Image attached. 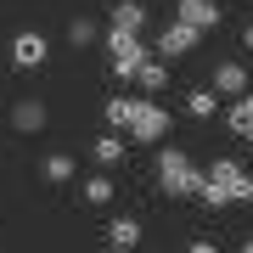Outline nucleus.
Here are the masks:
<instances>
[{
    "label": "nucleus",
    "instance_id": "obj_1",
    "mask_svg": "<svg viewBox=\"0 0 253 253\" xmlns=\"http://www.w3.org/2000/svg\"><path fill=\"white\" fill-rule=\"evenodd\" d=\"M197 197L208 208H225V203H253V174L242 169V163H231V158H219L214 169H203V191Z\"/></svg>",
    "mask_w": 253,
    "mask_h": 253
},
{
    "label": "nucleus",
    "instance_id": "obj_2",
    "mask_svg": "<svg viewBox=\"0 0 253 253\" xmlns=\"http://www.w3.org/2000/svg\"><path fill=\"white\" fill-rule=\"evenodd\" d=\"M158 180H163L169 197H197V191H203V169H197L186 152L163 146V152H158Z\"/></svg>",
    "mask_w": 253,
    "mask_h": 253
},
{
    "label": "nucleus",
    "instance_id": "obj_3",
    "mask_svg": "<svg viewBox=\"0 0 253 253\" xmlns=\"http://www.w3.org/2000/svg\"><path fill=\"white\" fill-rule=\"evenodd\" d=\"M124 135H135V141H163V135H169V113H163L158 101H135Z\"/></svg>",
    "mask_w": 253,
    "mask_h": 253
},
{
    "label": "nucleus",
    "instance_id": "obj_4",
    "mask_svg": "<svg viewBox=\"0 0 253 253\" xmlns=\"http://www.w3.org/2000/svg\"><path fill=\"white\" fill-rule=\"evenodd\" d=\"M174 11H180L174 23L197 28V34H208V28H219V23H225V6H219V0H174Z\"/></svg>",
    "mask_w": 253,
    "mask_h": 253
},
{
    "label": "nucleus",
    "instance_id": "obj_5",
    "mask_svg": "<svg viewBox=\"0 0 253 253\" xmlns=\"http://www.w3.org/2000/svg\"><path fill=\"white\" fill-rule=\"evenodd\" d=\"M197 40H203L197 28H186V23H169V28L158 34V45H152V51H158V62H180L186 51H197Z\"/></svg>",
    "mask_w": 253,
    "mask_h": 253
},
{
    "label": "nucleus",
    "instance_id": "obj_6",
    "mask_svg": "<svg viewBox=\"0 0 253 253\" xmlns=\"http://www.w3.org/2000/svg\"><path fill=\"white\" fill-rule=\"evenodd\" d=\"M45 34H40V28H23V34L17 40H11V62H17V68H45Z\"/></svg>",
    "mask_w": 253,
    "mask_h": 253
},
{
    "label": "nucleus",
    "instance_id": "obj_7",
    "mask_svg": "<svg viewBox=\"0 0 253 253\" xmlns=\"http://www.w3.org/2000/svg\"><path fill=\"white\" fill-rule=\"evenodd\" d=\"M107 51L124 56V62H146L152 45H141V34H129V28H107Z\"/></svg>",
    "mask_w": 253,
    "mask_h": 253
},
{
    "label": "nucleus",
    "instance_id": "obj_8",
    "mask_svg": "<svg viewBox=\"0 0 253 253\" xmlns=\"http://www.w3.org/2000/svg\"><path fill=\"white\" fill-rule=\"evenodd\" d=\"M45 118H51V113H45V101H34V96H23L17 107H11V124H17L23 135H34V129H45Z\"/></svg>",
    "mask_w": 253,
    "mask_h": 253
},
{
    "label": "nucleus",
    "instance_id": "obj_9",
    "mask_svg": "<svg viewBox=\"0 0 253 253\" xmlns=\"http://www.w3.org/2000/svg\"><path fill=\"white\" fill-rule=\"evenodd\" d=\"M135 242H141V219H135V214H118L113 225H107V248H124V253H129Z\"/></svg>",
    "mask_w": 253,
    "mask_h": 253
},
{
    "label": "nucleus",
    "instance_id": "obj_10",
    "mask_svg": "<svg viewBox=\"0 0 253 253\" xmlns=\"http://www.w3.org/2000/svg\"><path fill=\"white\" fill-rule=\"evenodd\" d=\"M214 90L242 96V90H248V68H242V62H219V68H214Z\"/></svg>",
    "mask_w": 253,
    "mask_h": 253
},
{
    "label": "nucleus",
    "instance_id": "obj_11",
    "mask_svg": "<svg viewBox=\"0 0 253 253\" xmlns=\"http://www.w3.org/2000/svg\"><path fill=\"white\" fill-rule=\"evenodd\" d=\"M225 124H231V135H253V90H242V96L231 101Z\"/></svg>",
    "mask_w": 253,
    "mask_h": 253
},
{
    "label": "nucleus",
    "instance_id": "obj_12",
    "mask_svg": "<svg viewBox=\"0 0 253 253\" xmlns=\"http://www.w3.org/2000/svg\"><path fill=\"white\" fill-rule=\"evenodd\" d=\"M113 28L141 34V28H146V6H141V0H118V6H113Z\"/></svg>",
    "mask_w": 253,
    "mask_h": 253
},
{
    "label": "nucleus",
    "instance_id": "obj_13",
    "mask_svg": "<svg viewBox=\"0 0 253 253\" xmlns=\"http://www.w3.org/2000/svg\"><path fill=\"white\" fill-rule=\"evenodd\" d=\"M90 152H96V163H101V169H118V163H124V152H129V146L118 141V135H96V146H90Z\"/></svg>",
    "mask_w": 253,
    "mask_h": 253
},
{
    "label": "nucleus",
    "instance_id": "obj_14",
    "mask_svg": "<svg viewBox=\"0 0 253 253\" xmlns=\"http://www.w3.org/2000/svg\"><path fill=\"white\" fill-rule=\"evenodd\" d=\"M135 84H141V90H163V84H169V68H163L158 56H146V62L135 68Z\"/></svg>",
    "mask_w": 253,
    "mask_h": 253
},
{
    "label": "nucleus",
    "instance_id": "obj_15",
    "mask_svg": "<svg viewBox=\"0 0 253 253\" xmlns=\"http://www.w3.org/2000/svg\"><path fill=\"white\" fill-rule=\"evenodd\" d=\"M129 113H135V96H113L101 118H107V129H129Z\"/></svg>",
    "mask_w": 253,
    "mask_h": 253
},
{
    "label": "nucleus",
    "instance_id": "obj_16",
    "mask_svg": "<svg viewBox=\"0 0 253 253\" xmlns=\"http://www.w3.org/2000/svg\"><path fill=\"white\" fill-rule=\"evenodd\" d=\"M40 169H45V180H51V186H62V180H73V158H68V152H51L45 163H40Z\"/></svg>",
    "mask_w": 253,
    "mask_h": 253
},
{
    "label": "nucleus",
    "instance_id": "obj_17",
    "mask_svg": "<svg viewBox=\"0 0 253 253\" xmlns=\"http://www.w3.org/2000/svg\"><path fill=\"white\" fill-rule=\"evenodd\" d=\"M186 113H191V118H214V113H219V96H214V90H191V96H186Z\"/></svg>",
    "mask_w": 253,
    "mask_h": 253
},
{
    "label": "nucleus",
    "instance_id": "obj_18",
    "mask_svg": "<svg viewBox=\"0 0 253 253\" xmlns=\"http://www.w3.org/2000/svg\"><path fill=\"white\" fill-rule=\"evenodd\" d=\"M96 34H101V28H96L90 17H73V23H68V45H96Z\"/></svg>",
    "mask_w": 253,
    "mask_h": 253
},
{
    "label": "nucleus",
    "instance_id": "obj_19",
    "mask_svg": "<svg viewBox=\"0 0 253 253\" xmlns=\"http://www.w3.org/2000/svg\"><path fill=\"white\" fill-rule=\"evenodd\" d=\"M84 203H90V208L113 203V180H101V174H90V180H84Z\"/></svg>",
    "mask_w": 253,
    "mask_h": 253
},
{
    "label": "nucleus",
    "instance_id": "obj_20",
    "mask_svg": "<svg viewBox=\"0 0 253 253\" xmlns=\"http://www.w3.org/2000/svg\"><path fill=\"white\" fill-rule=\"evenodd\" d=\"M135 68H141V62H124V56H113V79H118V84H135Z\"/></svg>",
    "mask_w": 253,
    "mask_h": 253
},
{
    "label": "nucleus",
    "instance_id": "obj_21",
    "mask_svg": "<svg viewBox=\"0 0 253 253\" xmlns=\"http://www.w3.org/2000/svg\"><path fill=\"white\" fill-rule=\"evenodd\" d=\"M186 253H219V248H214V242H208V236H203V242H191Z\"/></svg>",
    "mask_w": 253,
    "mask_h": 253
},
{
    "label": "nucleus",
    "instance_id": "obj_22",
    "mask_svg": "<svg viewBox=\"0 0 253 253\" xmlns=\"http://www.w3.org/2000/svg\"><path fill=\"white\" fill-rule=\"evenodd\" d=\"M242 45H248V51H253V23H248V28H242Z\"/></svg>",
    "mask_w": 253,
    "mask_h": 253
},
{
    "label": "nucleus",
    "instance_id": "obj_23",
    "mask_svg": "<svg viewBox=\"0 0 253 253\" xmlns=\"http://www.w3.org/2000/svg\"><path fill=\"white\" fill-rule=\"evenodd\" d=\"M242 253H253V236H248V242H242Z\"/></svg>",
    "mask_w": 253,
    "mask_h": 253
},
{
    "label": "nucleus",
    "instance_id": "obj_24",
    "mask_svg": "<svg viewBox=\"0 0 253 253\" xmlns=\"http://www.w3.org/2000/svg\"><path fill=\"white\" fill-rule=\"evenodd\" d=\"M107 253H124V248H107Z\"/></svg>",
    "mask_w": 253,
    "mask_h": 253
},
{
    "label": "nucleus",
    "instance_id": "obj_25",
    "mask_svg": "<svg viewBox=\"0 0 253 253\" xmlns=\"http://www.w3.org/2000/svg\"><path fill=\"white\" fill-rule=\"evenodd\" d=\"M242 141H248V146H253V135H242Z\"/></svg>",
    "mask_w": 253,
    "mask_h": 253
}]
</instances>
